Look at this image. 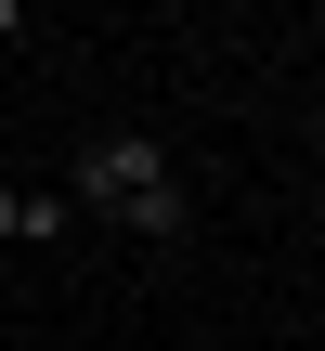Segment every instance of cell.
<instances>
[{"mask_svg":"<svg viewBox=\"0 0 325 351\" xmlns=\"http://www.w3.org/2000/svg\"><path fill=\"white\" fill-rule=\"evenodd\" d=\"M0 247H26V195L13 182H0Z\"/></svg>","mask_w":325,"mask_h":351,"instance_id":"cell-2","label":"cell"},{"mask_svg":"<svg viewBox=\"0 0 325 351\" xmlns=\"http://www.w3.org/2000/svg\"><path fill=\"white\" fill-rule=\"evenodd\" d=\"M0 39H39V13H26V0H0Z\"/></svg>","mask_w":325,"mask_h":351,"instance_id":"cell-3","label":"cell"},{"mask_svg":"<svg viewBox=\"0 0 325 351\" xmlns=\"http://www.w3.org/2000/svg\"><path fill=\"white\" fill-rule=\"evenodd\" d=\"M65 208H104L130 247H182V234H195V195H182V169H169L156 130H104V143H78Z\"/></svg>","mask_w":325,"mask_h":351,"instance_id":"cell-1","label":"cell"}]
</instances>
